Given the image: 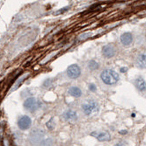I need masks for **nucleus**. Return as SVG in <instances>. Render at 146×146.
I'll list each match as a JSON object with an SVG mask.
<instances>
[{"label":"nucleus","mask_w":146,"mask_h":146,"mask_svg":"<svg viewBox=\"0 0 146 146\" xmlns=\"http://www.w3.org/2000/svg\"><path fill=\"white\" fill-rule=\"evenodd\" d=\"M81 111L83 115L90 117L97 115L100 111V106L97 101L92 98H88L81 102Z\"/></svg>","instance_id":"1"},{"label":"nucleus","mask_w":146,"mask_h":146,"mask_svg":"<svg viewBox=\"0 0 146 146\" xmlns=\"http://www.w3.org/2000/svg\"><path fill=\"white\" fill-rule=\"evenodd\" d=\"M119 74L112 69H104L101 73L102 82L107 86H112L119 81Z\"/></svg>","instance_id":"2"},{"label":"nucleus","mask_w":146,"mask_h":146,"mask_svg":"<svg viewBox=\"0 0 146 146\" xmlns=\"http://www.w3.org/2000/svg\"><path fill=\"white\" fill-rule=\"evenodd\" d=\"M40 105H41V103L39 102V101L38 99H36L34 97H29L25 101L24 108L27 111L34 112L40 108Z\"/></svg>","instance_id":"3"},{"label":"nucleus","mask_w":146,"mask_h":146,"mask_svg":"<svg viewBox=\"0 0 146 146\" xmlns=\"http://www.w3.org/2000/svg\"><path fill=\"white\" fill-rule=\"evenodd\" d=\"M81 68L79 67L77 64L70 65L67 69V75L70 79H77L81 75Z\"/></svg>","instance_id":"4"},{"label":"nucleus","mask_w":146,"mask_h":146,"mask_svg":"<svg viewBox=\"0 0 146 146\" xmlns=\"http://www.w3.org/2000/svg\"><path fill=\"white\" fill-rule=\"evenodd\" d=\"M135 64L139 69H146V52H140L135 58Z\"/></svg>","instance_id":"5"},{"label":"nucleus","mask_w":146,"mask_h":146,"mask_svg":"<svg viewBox=\"0 0 146 146\" xmlns=\"http://www.w3.org/2000/svg\"><path fill=\"white\" fill-rule=\"evenodd\" d=\"M32 125V119L27 115H22L18 120V126L21 130L28 129Z\"/></svg>","instance_id":"6"},{"label":"nucleus","mask_w":146,"mask_h":146,"mask_svg":"<svg viewBox=\"0 0 146 146\" xmlns=\"http://www.w3.org/2000/svg\"><path fill=\"white\" fill-rule=\"evenodd\" d=\"M90 136L96 137L100 142H108L111 139L110 134L108 131H95L92 132Z\"/></svg>","instance_id":"7"},{"label":"nucleus","mask_w":146,"mask_h":146,"mask_svg":"<svg viewBox=\"0 0 146 146\" xmlns=\"http://www.w3.org/2000/svg\"><path fill=\"white\" fill-rule=\"evenodd\" d=\"M62 119L66 122H74L79 118L78 113L74 110H68L62 114Z\"/></svg>","instance_id":"8"},{"label":"nucleus","mask_w":146,"mask_h":146,"mask_svg":"<svg viewBox=\"0 0 146 146\" xmlns=\"http://www.w3.org/2000/svg\"><path fill=\"white\" fill-rule=\"evenodd\" d=\"M102 54L105 58H112L116 54V49L114 45L109 44L103 46L102 48Z\"/></svg>","instance_id":"9"},{"label":"nucleus","mask_w":146,"mask_h":146,"mask_svg":"<svg viewBox=\"0 0 146 146\" xmlns=\"http://www.w3.org/2000/svg\"><path fill=\"white\" fill-rule=\"evenodd\" d=\"M134 85L139 92H141V93L146 92V82L143 78L137 77L134 81Z\"/></svg>","instance_id":"10"},{"label":"nucleus","mask_w":146,"mask_h":146,"mask_svg":"<svg viewBox=\"0 0 146 146\" xmlns=\"http://www.w3.org/2000/svg\"><path fill=\"white\" fill-rule=\"evenodd\" d=\"M120 41L123 46H128L133 42V35L130 33H124L120 37Z\"/></svg>","instance_id":"11"},{"label":"nucleus","mask_w":146,"mask_h":146,"mask_svg":"<svg viewBox=\"0 0 146 146\" xmlns=\"http://www.w3.org/2000/svg\"><path fill=\"white\" fill-rule=\"evenodd\" d=\"M68 94L69 96H71L72 97H74V98H79L82 96V89L78 88V87H75V86H72V87H69L68 89Z\"/></svg>","instance_id":"12"},{"label":"nucleus","mask_w":146,"mask_h":146,"mask_svg":"<svg viewBox=\"0 0 146 146\" xmlns=\"http://www.w3.org/2000/svg\"><path fill=\"white\" fill-rule=\"evenodd\" d=\"M88 68L91 71H96L99 68V63L95 60H91L88 63Z\"/></svg>","instance_id":"13"},{"label":"nucleus","mask_w":146,"mask_h":146,"mask_svg":"<svg viewBox=\"0 0 146 146\" xmlns=\"http://www.w3.org/2000/svg\"><path fill=\"white\" fill-rule=\"evenodd\" d=\"M90 36H91V33L89 32H88V33H83V34H82L81 36H80L79 39H80V40H84V39H87Z\"/></svg>","instance_id":"14"},{"label":"nucleus","mask_w":146,"mask_h":146,"mask_svg":"<svg viewBox=\"0 0 146 146\" xmlns=\"http://www.w3.org/2000/svg\"><path fill=\"white\" fill-rule=\"evenodd\" d=\"M88 88H89V90L92 91V92H96V86L95 84H93V83L89 84Z\"/></svg>","instance_id":"15"},{"label":"nucleus","mask_w":146,"mask_h":146,"mask_svg":"<svg viewBox=\"0 0 146 146\" xmlns=\"http://www.w3.org/2000/svg\"><path fill=\"white\" fill-rule=\"evenodd\" d=\"M68 8L67 7V8H63V9H61V10H60V11H57V12H55L54 14L55 15H57V14H60V13H62V12H64L63 11H68Z\"/></svg>","instance_id":"16"},{"label":"nucleus","mask_w":146,"mask_h":146,"mask_svg":"<svg viewBox=\"0 0 146 146\" xmlns=\"http://www.w3.org/2000/svg\"><path fill=\"white\" fill-rule=\"evenodd\" d=\"M49 84H50V82H49V80H47V81L45 82V83L43 84V86H44L45 88H47V87L49 86Z\"/></svg>","instance_id":"17"},{"label":"nucleus","mask_w":146,"mask_h":146,"mask_svg":"<svg viewBox=\"0 0 146 146\" xmlns=\"http://www.w3.org/2000/svg\"><path fill=\"white\" fill-rule=\"evenodd\" d=\"M125 71H126V69H124V68H123V69H122V70H121V72H125Z\"/></svg>","instance_id":"18"}]
</instances>
